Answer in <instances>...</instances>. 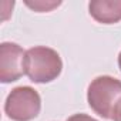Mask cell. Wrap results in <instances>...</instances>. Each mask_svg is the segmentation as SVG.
I'll use <instances>...</instances> for the list:
<instances>
[{
  "label": "cell",
  "mask_w": 121,
  "mask_h": 121,
  "mask_svg": "<svg viewBox=\"0 0 121 121\" xmlns=\"http://www.w3.org/2000/svg\"><path fill=\"white\" fill-rule=\"evenodd\" d=\"M63 70L60 54L50 47L36 46L26 51L24 56V74L30 81L46 84L54 81Z\"/></svg>",
  "instance_id": "cell-1"
},
{
  "label": "cell",
  "mask_w": 121,
  "mask_h": 121,
  "mask_svg": "<svg viewBox=\"0 0 121 121\" xmlns=\"http://www.w3.org/2000/svg\"><path fill=\"white\" fill-rule=\"evenodd\" d=\"M121 100V80L111 76L95 77L87 90V101L91 110L104 120H112V112Z\"/></svg>",
  "instance_id": "cell-2"
},
{
  "label": "cell",
  "mask_w": 121,
  "mask_h": 121,
  "mask_svg": "<svg viewBox=\"0 0 121 121\" xmlns=\"http://www.w3.org/2000/svg\"><path fill=\"white\" fill-rule=\"evenodd\" d=\"M40 94L29 86L13 88L4 101V112L12 121H31L40 114Z\"/></svg>",
  "instance_id": "cell-3"
},
{
  "label": "cell",
  "mask_w": 121,
  "mask_h": 121,
  "mask_svg": "<svg viewBox=\"0 0 121 121\" xmlns=\"http://www.w3.org/2000/svg\"><path fill=\"white\" fill-rule=\"evenodd\" d=\"M26 51L16 43L4 41L0 44V81L14 83L24 74Z\"/></svg>",
  "instance_id": "cell-4"
},
{
  "label": "cell",
  "mask_w": 121,
  "mask_h": 121,
  "mask_svg": "<svg viewBox=\"0 0 121 121\" xmlns=\"http://www.w3.org/2000/svg\"><path fill=\"white\" fill-rule=\"evenodd\" d=\"M90 16L101 24H114L121 20V0H91Z\"/></svg>",
  "instance_id": "cell-5"
},
{
  "label": "cell",
  "mask_w": 121,
  "mask_h": 121,
  "mask_svg": "<svg viewBox=\"0 0 121 121\" xmlns=\"http://www.w3.org/2000/svg\"><path fill=\"white\" fill-rule=\"evenodd\" d=\"M24 4L30 9H33L34 12L37 13H47V12H51L53 9L58 7L61 4V2H51V0H34V2H30V0H26Z\"/></svg>",
  "instance_id": "cell-6"
},
{
  "label": "cell",
  "mask_w": 121,
  "mask_h": 121,
  "mask_svg": "<svg viewBox=\"0 0 121 121\" xmlns=\"http://www.w3.org/2000/svg\"><path fill=\"white\" fill-rule=\"evenodd\" d=\"M66 121H98V120L93 118L91 115H87V114H83V112H80V114H74V115L69 117Z\"/></svg>",
  "instance_id": "cell-7"
},
{
  "label": "cell",
  "mask_w": 121,
  "mask_h": 121,
  "mask_svg": "<svg viewBox=\"0 0 121 121\" xmlns=\"http://www.w3.org/2000/svg\"><path fill=\"white\" fill-rule=\"evenodd\" d=\"M112 120H114V121H121V100L118 101V104H117V105H115V108H114Z\"/></svg>",
  "instance_id": "cell-8"
},
{
  "label": "cell",
  "mask_w": 121,
  "mask_h": 121,
  "mask_svg": "<svg viewBox=\"0 0 121 121\" xmlns=\"http://www.w3.org/2000/svg\"><path fill=\"white\" fill-rule=\"evenodd\" d=\"M118 67H120V71H121V51L118 54Z\"/></svg>",
  "instance_id": "cell-9"
}]
</instances>
